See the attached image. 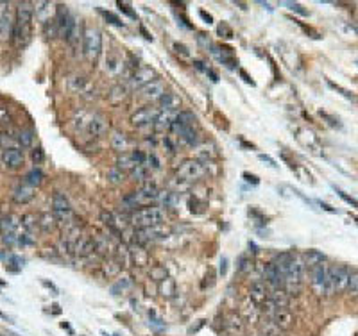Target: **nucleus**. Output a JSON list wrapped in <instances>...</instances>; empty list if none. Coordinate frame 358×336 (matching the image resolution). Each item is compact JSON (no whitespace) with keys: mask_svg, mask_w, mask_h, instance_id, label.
Wrapping results in <instances>:
<instances>
[{"mask_svg":"<svg viewBox=\"0 0 358 336\" xmlns=\"http://www.w3.org/2000/svg\"><path fill=\"white\" fill-rule=\"evenodd\" d=\"M349 267L347 265H330L328 272V284H326V295L340 294L347 288V279H349Z\"/></svg>","mask_w":358,"mask_h":336,"instance_id":"f257e3e1","label":"nucleus"},{"mask_svg":"<svg viewBox=\"0 0 358 336\" xmlns=\"http://www.w3.org/2000/svg\"><path fill=\"white\" fill-rule=\"evenodd\" d=\"M102 51V36L97 27H86L83 34V54L88 61H97Z\"/></svg>","mask_w":358,"mask_h":336,"instance_id":"f03ea898","label":"nucleus"},{"mask_svg":"<svg viewBox=\"0 0 358 336\" xmlns=\"http://www.w3.org/2000/svg\"><path fill=\"white\" fill-rule=\"evenodd\" d=\"M163 218H165V213L160 208H154V206L136 209L131 215L133 224H136L138 227H154V225H162Z\"/></svg>","mask_w":358,"mask_h":336,"instance_id":"7ed1b4c3","label":"nucleus"},{"mask_svg":"<svg viewBox=\"0 0 358 336\" xmlns=\"http://www.w3.org/2000/svg\"><path fill=\"white\" fill-rule=\"evenodd\" d=\"M52 215H54L58 224H65V227H70L73 220V213L70 208V202L63 194H54L52 197Z\"/></svg>","mask_w":358,"mask_h":336,"instance_id":"20e7f679","label":"nucleus"},{"mask_svg":"<svg viewBox=\"0 0 358 336\" xmlns=\"http://www.w3.org/2000/svg\"><path fill=\"white\" fill-rule=\"evenodd\" d=\"M204 174H206V165H204V161H199V159H188V161H185L181 166H179V170H177V179H181V181L192 184V182L199 181Z\"/></svg>","mask_w":358,"mask_h":336,"instance_id":"39448f33","label":"nucleus"},{"mask_svg":"<svg viewBox=\"0 0 358 336\" xmlns=\"http://www.w3.org/2000/svg\"><path fill=\"white\" fill-rule=\"evenodd\" d=\"M328 272L330 265L326 261L319 263L313 268H310V284L317 295H326V284H328Z\"/></svg>","mask_w":358,"mask_h":336,"instance_id":"423d86ee","label":"nucleus"},{"mask_svg":"<svg viewBox=\"0 0 358 336\" xmlns=\"http://www.w3.org/2000/svg\"><path fill=\"white\" fill-rule=\"evenodd\" d=\"M32 16H34V4H31V2H20L16 6L15 25H18L22 29H31Z\"/></svg>","mask_w":358,"mask_h":336,"instance_id":"0eeeda50","label":"nucleus"},{"mask_svg":"<svg viewBox=\"0 0 358 336\" xmlns=\"http://www.w3.org/2000/svg\"><path fill=\"white\" fill-rule=\"evenodd\" d=\"M13 27H15V20H13L11 4L9 2H0V38L11 36Z\"/></svg>","mask_w":358,"mask_h":336,"instance_id":"6e6552de","label":"nucleus"},{"mask_svg":"<svg viewBox=\"0 0 358 336\" xmlns=\"http://www.w3.org/2000/svg\"><path fill=\"white\" fill-rule=\"evenodd\" d=\"M160 113L156 111L154 108H142L138 109L136 113H133L131 115V124L135 125V127H145V125H150L154 124L156 118H158Z\"/></svg>","mask_w":358,"mask_h":336,"instance_id":"1a4fd4ad","label":"nucleus"},{"mask_svg":"<svg viewBox=\"0 0 358 336\" xmlns=\"http://www.w3.org/2000/svg\"><path fill=\"white\" fill-rule=\"evenodd\" d=\"M162 234H167L160 229V225H154V227H138L135 231V242L138 245H147L150 242H156V239L163 238Z\"/></svg>","mask_w":358,"mask_h":336,"instance_id":"9d476101","label":"nucleus"},{"mask_svg":"<svg viewBox=\"0 0 358 336\" xmlns=\"http://www.w3.org/2000/svg\"><path fill=\"white\" fill-rule=\"evenodd\" d=\"M56 22H58L59 36L66 39L70 34V29H72V23H73V18L70 16L66 6H58V11H56Z\"/></svg>","mask_w":358,"mask_h":336,"instance_id":"9b49d317","label":"nucleus"},{"mask_svg":"<svg viewBox=\"0 0 358 336\" xmlns=\"http://www.w3.org/2000/svg\"><path fill=\"white\" fill-rule=\"evenodd\" d=\"M249 299L254 306H262L263 302L269 299V290H267V284L263 281H254L249 286Z\"/></svg>","mask_w":358,"mask_h":336,"instance_id":"f8f14e48","label":"nucleus"},{"mask_svg":"<svg viewBox=\"0 0 358 336\" xmlns=\"http://www.w3.org/2000/svg\"><path fill=\"white\" fill-rule=\"evenodd\" d=\"M140 93H142V97L147 99V101H160V99L165 95V84H163L162 81H158V79H154L152 82L143 86V88L140 89Z\"/></svg>","mask_w":358,"mask_h":336,"instance_id":"ddd939ff","label":"nucleus"},{"mask_svg":"<svg viewBox=\"0 0 358 336\" xmlns=\"http://www.w3.org/2000/svg\"><path fill=\"white\" fill-rule=\"evenodd\" d=\"M70 249H72V254L75 256H90L93 251H95V247H93V239L88 238V236H79L75 242H72L70 244Z\"/></svg>","mask_w":358,"mask_h":336,"instance_id":"4468645a","label":"nucleus"},{"mask_svg":"<svg viewBox=\"0 0 358 336\" xmlns=\"http://www.w3.org/2000/svg\"><path fill=\"white\" fill-rule=\"evenodd\" d=\"M263 279H265V284H269L270 288H283V282L285 279L281 277V274L276 270L272 263H265L263 265Z\"/></svg>","mask_w":358,"mask_h":336,"instance_id":"2eb2a0df","label":"nucleus"},{"mask_svg":"<svg viewBox=\"0 0 358 336\" xmlns=\"http://www.w3.org/2000/svg\"><path fill=\"white\" fill-rule=\"evenodd\" d=\"M108 131H109V124H108V120H106L104 116L93 115L92 118H90L88 132L92 136H95V138H100V136H104Z\"/></svg>","mask_w":358,"mask_h":336,"instance_id":"dca6fc26","label":"nucleus"},{"mask_svg":"<svg viewBox=\"0 0 358 336\" xmlns=\"http://www.w3.org/2000/svg\"><path fill=\"white\" fill-rule=\"evenodd\" d=\"M156 77V72L152 68H138L135 72V75L131 77V86L133 88H140L147 86L149 82H152Z\"/></svg>","mask_w":358,"mask_h":336,"instance_id":"f3484780","label":"nucleus"},{"mask_svg":"<svg viewBox=\"0 0 358 336\" xmlns=\"http://www.w3.org/2000/svg\"><path fill=\"white\" fill-rule=\"evenodd\" d=\"M2 163L11 170H16V168H20L23 165V154L18 149H6L2 152Z\"/></svg>","mask_w":358,"mask_h":336,"instance_id":"a211bd4d","label":"nucleus"},{"mask_svg":"<svg viewBox=\"0 0 358 336\" xmlns=\"http://www.w3.org/2000/svg\"><path fill=\"white\" fill-rule=\"evenodd\" d=\"M172 129L177 132L179 139H181L185 145H188V147H197V145H199V132L193 127H174L172 125Z\"/></svg>","mask_w":358,"mask_h":336,"instance_id":"6ab92c4d","label":"nucleus"},{"mask_svg":"<svg viewBox=\"0 0 358 336\" xmlns=\"http://www.w3.org/2000/svg\"><path fill=\"white\" fill-rule=\"evenodd\" d=\"M269 301L276 306L277 309H285L290 304V295L283 288H274L269 292Z\"/></svg>","mask_w":358,"mask_h":336,"instance_id":"aec40b11","label":"nucleus"},{"mask_svg":"<svg viewBox=\"0 0 358 336\" xmlns=\"http://www.w3.org/2000/svg\"><path fill=\"white\" fill-rule=\"evenodd\" d=\"M32 199H34V188H31V186L27 184H20L18 188H15V191H13V201H15L16 204H27Z\"/></svg>","mask_w":358,"mask_h":336,"instance_id":"412c9836","label":"nucleus"},{"mask_svg":"<svg viewBox=\"0 0 358 336\" xmlns=\"http://www.w3.org/2000/svg\"><path fill=\"white\" fill-rule=\"evenodd\" d=\"M272 320L276 322L277 327H280L281 331H283V329L292 327V324H294V315H292V311H290L289 308H285V309H276V313H274Z\"/></svg>","mask_w":358,"mask_h":336,"instance_id":"4be33fe9","label":"nucleus"},{"mask_svg":"<svg viewBox=\"0 0 358 336\" xmlns=\"http://www.w3.org/2000/svg\"><path fill=\"white\" fill-rule=\"evenodd\" d=\"M129 259L138 267H145L149 263V252L145 251L143 245H133V247H129Z\"/></svg>","mask_w":358,"mask_h":336,"instance_id":"5701e85b","label":"nucleus"},{"mask_svg":"<svg viewBox=\"0 0 358 336\" xmlns=\"http://www.w3.org/2000/svg\"><path fill=\"white\" fill-rule=\"evenodd\" d=\"M224 325H226V331L229 332V334H242L244 329H246V325H244V318L236 313L229 315V317L226 318V324Z\"/></svg>","mask_w":358,"mask_h":336,"instance_id":"b1692460","label":"nucleus"},{"mask_svg":"<svg viewBox=\"0 0 358 336\" xmlns=\"http://www.w3.org/2000/svg\"><path fill=\"white\" fill-rule=\"evenodd\" d=\"M292 254L294 252H280L276 258L272 259V265L276 267V270L281 274V277L285 279L287 275V270H289V265H290V259H292Z\"/></svg>","mask_w":358,"mask_h":336,"instance_id":"393cba45","label":"nucleus"},{"mask_svg":"<svg viewBox=\"0 0 358 336\" xmlns=\"http://www.w3.org/2000/svg\"><path fill=\"white\" fill-rule=\"evenodd\" d=\"M174 127H193L195 125V115L192 111H179L172 122Z\"/></svg>","mask_w":358,"mask_h":336,"instance_id":"a878e982","label":"nucleus"},{"mask_svg":"<svg viewBox=\"0 0 358 336\" xmlns=\"http://www.w3.org/2000/svg\"><path fill=\"white\" fill-rule=\"evenodd\" d=\"M260 331H262V336H280L281 329L277 327V324L272 320V318H260Z\"/></svg>","mask_w":358,"mask_h":336,"instance_id":"bb28decb","label":"nucleus"},{"mask_svg":"<svg viewBox=\"0 0 358 336\" xmlns=\"http://www.w3.org/2000/svg\"><path fill=\"white\" fill-rule=\"evenodd\" d=\"M160 106H162L163 111H174L181 106V99L176 93H165L162 99H160Z\"/></svg>","mask_w":358,"mask_h":336,"instance_id":"cd10ccee","label":"nucleus"},{"mask_svg":"<svg viewBox=\"0 0 358 336\" xmlns=\"http://www.w3.org/2000/svg\"><path fill=\"white\" fill-rule=\"evenodd\" d=\"M111 147H113V151L124 154V152L127 151V147H129V139H127V136L124 134V132L116 131L111 134Z\"/></svg>","mask_w":358,"mask_h":336,"instance_id":"c85d7f7f","label":"nucleus"},{"mask_svg":"<svg viewBox=\"0 0 358 336\" xmlns=\"http://www.w3.org/2000/svg\"><path fill=\"white\" fill-rule=\"evenodd\" d=\"M135 166H138V165H136V161L133 159V156L127 154V152L120 154L118 159H116V168H118V170H122V172H131Z\"/></svg>","mask_w":358,"mask_h":336,"instance_id":"c756f323","label":"nucleus"},{"mask_svg":"<svg viewBox=\"0 0 358 336\" xmlns=\"http://www.w3.org/2000/svg\"><path fill=\"white\" fill-rule=\"evenodd\" d=\"M16 139H18V145L23 149H31L34 145V132L31 129H22L16 134Z\"/></svg>","mask_w":358,"mask_h":336,"instance_id":"7c9ffc66","label":"nucleus"},{"mask_svg":"<svg viewBox=\"0 0 358 336\" xmlns=\"http://www.w3.org/2000/svg\"><path fill=\"white\" fill-rule=\"evenodd\" d=\"M56 218H54V215H50V213H42L38 217V227L42 229L43 232H50L52 229L56 227Z\"/></svg>","mask_w":358,"mask_h":336,"instance_id":"2f4dec72","label":"nucleus"},{"mask_svg":"<svg viewBox=\"0 0 358 336\" xmlns=\"http://www.w3.org/2000/svg\"><path fill=\"white\" fill-rule=\"evenodd\" d=\"M93 247H95V252L97 254H108V251L111 249V244H109V239L106 238V236H102V234H97V236H93Z\"/></svg>","mask_w":358,"mask_h":336,"instance_id":"473e14b6","label":"nucleus"},{"mask_svg":"<svg viewBox=\"0 0 358 336\" xmlns=\"http://www.w3.org/2000/svg\"><path fill=\"white\" fill-rule=\"evenodd\" d=\"M301 256H303L306 268H313L315 265H319V263L324 261V254H321L319 251H308V252H304V254H301Z\"/></svg>","mask_w":358,"mask_h":336,"instance_id":"72a5a7b5","label":"nucleus"},{"mask_svg":"<svg viewBox=\"0 0 358 336\" xmlns=\"http://www.w3.org/2000/svg\"><path fill=\"white\" fill-rule=\"evenodd\" d=\"M83 34H85V32L81 31V22H79V20H73L72 29H70V34H68V38H66V41H68L72 46H75L79 43V39L83 38Z\"/></svg>","mask_w":358,"mask_h":336,"instance_id":"f704fd0d","label":"nucleus"},{"mask_svg":"<svg viewBox=\"0 0 358 336\" xmlns=\"http://www.w3.org/2000/svg\"><path fill=\"white\" fill-rule=\"evenodd\" d=\"M25 184L31 186V188H36V186H39L43 182V172L39 170V168H32L31 172H27L25 174Z\"/></svg>","mask_w":358,"mask_h":336,"instance_id":"c9c22d12","label":"nucleus"},{"mask_svg":"<svg viewBox=\"0 0 358 336\" xmlns=\"http://www.w3.org/2000/svg\"><path fill=\"white\" fill-rule=\"evenodd\" d=\"M160 294L163 297H172L176 294V281L172 277H165L163 281H160Z\"/></svg>","mask_w":358,"mask_h":336,"instance_id":"e433bc0d","label":"nucleus"},{"mask_svg":"<svg viewBox=\"0 0 358 336\" xmlns=\"http://www.w3.org/2000/svg\"><path fill=\"white\" fill-rule=\"evenodd\" d=\"M43 32H45V36L50 39L59 36V29H58V22H56V18H49L45 23H43Z\"/></svg>","mask_w":358,"mask_h":336,"instance_id":"4c0bfd02","label":"nucleus"},{"mask_svg":"<svg viewBox=\"0 0 358 336\" xmlns=\"http://www.w3.org/2000/svg\"><path fill=\"white\" fill-rule=\"evenodd\" d=\"M0 227H2V234H6V232H15V229L18 227V222L13 217H4V218H0Z\"/></svg>","mask_w":358,"mask_h":336,"instance_id":"58836bf2","label":"nucleus"},{"mask_svg":"<svg viewBox=\"0 0 358 336\" xmlns=\"http://www.w3.org/2000/svg\"><path fill=\"white\" fill-rule=\"evenodd\" d=\"M131 284H133L131 277H120L118 281H116L115 284L111 286L113 295H118V292H126L127 288H131Z\"/></svg>","mask_w":358,"mask_h":336,"instance_id":"ea45409f","label":"nucleus"},{"mask_svg":"<svg viewBox=\"0 0 358 336\" xmlns=\"http://www.w3.org/2000/svg\"><path fill=\"white\" fill-rule=\"evenodd\" d=\"M346 290L349 292L351 295H358V270H351Z\"/></svg>","mask_w":358,"mask_h":336,"instance_id":"a19ab883","label":"nucleus"},{"mask_svg":"<svg viewBox=\"0 0 358 336\" xmlns=\"http://www.w3.org/2000/svg\"><path fill=\"white\" fill-rule=\"evenodd\" d=\"M36 225H38V220H36L32 215H23L22 217V227L25 229L27 232L36 231Z\"/></svg>","mask_w":358,"mask_h":336,"instance_id":"79ce46f5","label":"nucleus"},{"mask_svg":"<svg viewBox=\"0 0 358 336\" xmlns=\"http://www.w3.org/2000/svg\"><path fill=\"white\" fill-rule=\"evenodd\" d=\"M16 143H18V139L13 138V136L6 134V132H0V145L6 149H16Z\"/></svg>","mask_w":358,"mask_h":336,"instance_id":"37998d69","label":"nucleus"},{"mask_svg":"<svg viewBox=\"0 0 358 336\" xmlns=\"http://www.w3.org/2000/svg\"><path fill=\"white\" fill-rule=\"evenodd\" d=\"M108 181L111 182V184H120V182H124V172L118 170V168H111V170H108Z\"/></svg>","mask_w":358,"mask_h":336,"instance_id":"c03bdc74","label":"nucleus"},{"mask_svg":"<svg viewBox=\"0 0 358 336\" xmlns=\"http://www.w3.org/2000/svg\"><path fill=\"white\" fill-rule=\"evenodd\" d=\"M147 177V168L145 165H138L131 170V179L133 181H143Z\"/></svg>","mask_w":358,"mask_h":336,"instance_id":"a18cd8bd","label":"nucleus"},{"mask_svg":"<svg viewBox=\"0 0 358 336\" xmlns=\"http://www.w3.org/2000/svg\"><path fill=\"white\" fill-rule=\"evenodd\" d=\"M165 277H169V275H167L165 267H154V268H150V279H154V281H163Z\"/></svg>","mask_w":358,"mask_h":336,"instance_id":"49530a36","label":"nucleus"},{"mask_svg":"<svg viewBox=\"0 0 358 336\" xmlns=\"http://www.w3.org/2000/svg\"><path fill=\"white\" fill-rule=\"evenodd\" d=\"M251 268H253V261H251L247 256H240V259H238V270L242 272V274H247V272H251Z\"/></svg>","mask_w":358,"mask_h":336,"instance_id":"de8ad7c7","label":"nucleus"},{"mask_svg":"<svg viewBox=\"0 0 358 336\" xmlns=\"http://www.w3.org/2000/svg\"><path fill=\"white\" fill-rule=\"evenodd\" d=\"M156 129H167L172 125V122H170V116L169 115H158V118H156Z\"/></svg>","mask_w":358,"mask_h":336,"instance_id":"09e8293b","label":"nucleus"},{"mask_svg":"<svg viewBox=\"0 0 358 336\" xmlns=\"http://www.w3.org/2000/svg\"><path fill=\"white\" fill-rule=\"evenodd\" d=\"M11 120H13V116H11V113H9V109L6 108V106H0V124L9 125L11 124Z\"/></svg>","mask_w":358,"mask_h":336,"instance_id":"8fccbe9b","label":"nucleus"},{"mask_svg":"<svg viewBox=\"0 0 358 336\" xmlns=\"http://www.w3.org/2000/svg\"><path fill=\"white\" fill-rule=\"evenodd\" d=\"M328 84H330V88H333V89H337V91H340L344 95L346 99H354V95L351 91H347V89H344L342 86H339V84H335V82H331V81H328Z\"/></svg>","mask_w":358,"mask_h":336,"instance_id":"3c124183","label":"nucleus"},{"mask_svg":"<svg viewBox=\"0 0 358 336\" xmlns=\"http://www.w3.org/2000/svg\"><path fill=\"white\" fill-rule=\"evenodd\" d=\"M102 15H104V16H106V18H108V20H109V22H111V23H115V25H118V27H124V22H122V20H120V18H118V16H115V15H113V13H108V11H102Z\"/></svg>","mask_w":358,"mask_h":336,"instance_id":"603ef678","label":"nucleus"},{"mask_svg":"<svg viewBox=\"0 0 358 336\" xmlns=\"http://www.w3.org/2000/svg\"><path fill=\"white\" fill-rule=\"evenodd\" d=\"M339 195H340V199H342V201H346L349 206H353V208H356V209H358V201H356V199L349 197V195H346V194H344V191H340V189H339Z\"/></svg>","mask_w":358,"mask_h":336,"instance_id":"864d4df0","label":"nucleus"},{"mask_svg":"<svg viewBox=\"0 0 358 336\" xmlns=\"http://www.w3.org/2000/svg\"><path fill=\"white\" fill-rule=\"evenodd\" d=\"M43 158H45V154H43L42 149H34V151H32V161H34L36 165L43 163Z\"/></svg>","mask_w":358,"mask_h":336,"instance_id":"5fc2aeb1","label":"nucleus"},{"mask_svg":"<svg viewBox=\"0 0 358 336\" xmlns=\"http://www.w3.org/2000/svg\"><path fill=\"white\" fill-rule=\"evenodd\" d=\"M174 49H176V52H177V54H181L183 58H188V56H190L188 49H186L185 45H179V43H176V45H174Z\"/></svg>","mask_w":358,"mask_h":336,"instance_id":"6e6d98bb","label":"nucleus"},{"mask_svg":"<svg viewBox=\"0 0 358 336\" xmlns=\"http://www.w3.org/2000/svg\"><path fill=\"white\" fill-rule=\"evenodd\" d=\"M145 163H152V165H150V166H152L154 170H156V168H160V161H158V159H156V156H154V154L147 156V161H145Z\"/></svg>","mask_w":358,"mask_h":336,"instance_id":"4d7b16f0","label":"nucleus"},{"mask_svg":"<svg viewBox=\"0 0 358 336\" xmlns=\"http://www.w3.org/2000/svg\"><path fill=\"white\" fill-rule=\"evenodd\" d=\"M287 6H289V8L292 9V11H297L299 15H306V11H304V9L301 8L299 4H292V2H287Z\"/></svg>","mask_w":358,"mask_h":336,"instance_id":"13d9d810","label":"nucleus"},{"mask_svg":"<svg viewBox=\"0 0 358 336\" xmlns=\"http://www.w3.org/2000/svg\"><path fill=\"white\" fill-rule=\"evenodd\" d=\"M199 16H201V18H203L206 23H212V22H213L212 15H210V13H206V11H199Z\"/></svg>","mask_w":358,"mask_h":336,"instance_id":"bf43d9fd","label":"nucleus"},{"mask_svg":"<svg viewBox=\"0 0 358 336\" xmlns=\"http://www.w3.org/2000/svg\"><path fill=\"white\" fill-rule=\"evenodd\" d=\"M118 8L122 9V11L126 13V15H129V16H133V18H135V13H133L131 9L127 8V4H122V2H118Z\"/></svg>","mask_w":358,"mask_h":336,"instance_id":"052dcab7","label":"nucleus"},{"mask_svg":"<svg viewBox=\"0 0 358 336\" xmlns=\"http://www.w3.org/2000/svg\"><path fill=\"white\" fill-rule=\"evenodd\" d=\"M258 158L262 159V161H267V163H270V166H277V165H276V161H274V159L270 158V156H263V154H260Z\"/></svg>","mask_w":358,"mask_h":336,"instance_id":"680f3d73","label":"nucleus"},{"mask_svg":"<svg viewBox=\"0 0 358 336\" xmlns=\"http://www.w3.org/2000/svg\"><path fill=\"white\" fill-rule=\"evenodd\" d=\"M244 177H246V181L253 182V184H258V177H256V175H251V174H244Z\"/></svg>","mask_w":358,"mask_h":336,"instance_id":"e2e57ef3","label":"nucleus"},{"mask_svg":"<svg viewBox=\"0 0 358 336\" xmlns=\"http://www.w3.org/2000/svg\"><path fill=\"white\" fill-rule=\"evenodd\" d=\"M226 270H227V259L226 258H224L222 259V261H220V274H226Z\"/></svg>","mask_w":358,"mask_h":336,"instance_id":"0e129e2a","label":"nucleus"},{"mask_svg":"<svg viewBox=\"0 0 358 336\" xmlns=\"http://www.w3.org/2000/svg\"><path fill=\"white\" fill-rule=\"evenodd\" d=\"M240 75H242V77H244V81H246V82H249V84H254V82L251 81L249 77H247V74H246V72H244V70H240Z\"/></svg>","mask_w":358,"mask_h":336,"instance_id":"69168bd1","label":"nucleus"},{"mask_svg":"<svg viewBox=\"0 0 358 336\" xmlns=\"http://www.w3.org/2000/svg\"><path fill=\"white\" fill-rule=\"evenodd\" d=\"M0 234H2V227H0Z\"/></svg>","mask_w":358,"mask_h":336,"instance_id":"338daca9","label":"nucleus"},{"mask_svg":"<svg viewBox=\"0 0 358 336\" xmlns=\"http://www.w3.org/2000/svg\"><path fill=\"white\" fill-rule=\"evenodd\" d=\"M356 222H358V218H356Z\"/></svg>","mask_w":358,"mask_h":336,"instance_id":"774afa93","label":"nucleus"}]
</instances>
